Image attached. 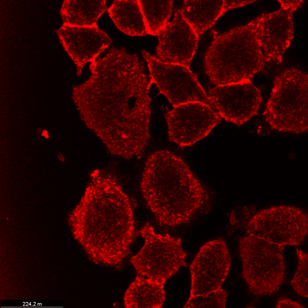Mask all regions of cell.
<instances>
[{"label":"cell","instance_id":"cell-25","mask_svg":"<svg viewBox=\"0 0 308 308\" xmlns=\"http://www.w3.org/2000/svg\"><path fill=\"white\" fill-rule=\"evenodd\" d=\"M42 135L44 136L45 138H48L49 137L48 135L47 132L45 130L43 132Z\"/></svg>","mask_w":308,"mask_h":308},{"label":"cell","instance_id":"cell-12","mask_svg":"<svg viewBox=\"0 0 308 308\" xmlns=\"http://www.w3.org/2000/svg\"><path fill=\"white\" fill-rule=\"evenodd\" d=\"M164 116L168 138L181 146H191L206 137L221 120L219 114L199 102L186 103L167 110Z\"/></svg>","mask_w":308,"mask_h":308},{"label":"cell","instance_id":"cell-3","mask_svg":"<svg viewBox=\"0 0 308 308\" xmlns=\"http://www.w3.org/2000/svg\"><path fill=\"white\" fill-rule=\"evenodd\" d=\"M143 195L162 226L189 223L211 208L209 194L180 157L166 150L147 158L142 174Z\"/></svg>","mask_w":308,"mask_h":308},{"label":"cell","instance_id":"cell-8","mask_svg":"<svg viewBox=\"0 0 308 308\" xmlns=\"http://www.w3.org/2000/svg\"><path fill=\"white\" fill-rule=\"evenodd\" d=\"M249 234L282 245H299L306 239L308 214L298 207L273 206L260 211L245 225Z\"/></svg>","mask_w":308,"mask_h":308},{"label":"cell","instance_id":"cell-13","mask_svg":"<svg viewBox=\"0 0 308 308\" xmlns=\"http://www.w3.org/2000/svg\"><path fill=\"white\" fill-rule=\"evenodd\" d=\"M209 94L220 116L239 126L256 114L262 101L260 90L251 80L217 86Z\"/></svg>","mask_w":308,"mask_h":308},{"label":"cell","instance_id":"cell-19","mask_svg":"<svg viewBox=\"0 0 308 308\" xmlns=\"http://www.w3.org/2000/svg\"><path fill=\"white\" fill-rule=\"evenodd\" d=\"M106 0H66L61 13L64 25L71 26H97V22L107 9Z\"/></svg>","mask_w":308,"mask_h":308},{"label":"cell","instance_id":"cell-7","mask_svg":"<svg viewBox=\"0 0 308 308\" xmlns=\"http://www.w3.org/2000/svg\"><path fill=\"white\" fill-rule=\"evenodd\" d=\"M140 233L144 240V245L130 260L140 276L165 282L180 267L187 266L185 259L187 254L182 248L180 238L157 234L149 223Z\"/></svg>","mask_w":308,"mask_h":308},{"label":"cell","instance_id":"cell-10","mask_svg":"<svg viewBox=\"0 0 308 308\" xmlns=\"http://www.w3.org/2000/svg\"><path fill=\"white\" fill-rule=\"evenodd\" d=\"M280 8L255 19L256 32L267 63L282 62L284 54L293 38V14L303 5V0H278Z\"/></svg>","mask_w":308,"mask_h":308},{"label":"cell","instance_id":"cell-6","mask_svg":"<svg viewBox=\"0 0 308 308\" xmlns=\"http://www.w3.org/2000/svg\"><path fill=\"white\" fill-rule=\"evenodd\" d=\"M284 247L251 234L240 238L242 277L251 294L270 296L279 290L285 275Z\"/></svg>","mask_w":308,"mask_h":308},{"label":"cell","instance_id":"cell-4","mask_svg":"<svg viewBox=\"0 0 308 308\" xmlns=\"http://www.w3.org/2000/svg\"><path fill=\"white\" fill-rule=\"evenodd\" d=\"M253 20L217 36L204 57L205 71L217 86L251 80L267 63L259 45Z\"/></svg>","mask_w":308,"mask_h":308},{"label":"cell","instance_id":"cell-23","mask_svg":"<svg viewBox=\"0 0 308 308\" xmlns=\"http://www.w3.org/2000/svg\"><path fill=\"white\" fill-rule=\"evenodd\" d=\"M275 307L303 308H305V307L289 298L286 297H281L277 300Z\"/></svg>","mask_w":308,"mask_h":308},{"label":"cell","instance_id":"cell-24","mask_svg":"<svg viewBox=\"0 0 308 308\" xmlns=\"http://www.w3.org/2000/svg\"><path fill=\"white\" fill-rule=\"evenodd\" d=\"M230 223L232 225H234L236 221V218L235 214L234 213H232L229 218Z\"/></svg>","mask_w":308,"mask_h":308},{"label":"cell","instance_id":"cell-22","mask_svg":"<svg viewBox=\"0 0 308 308\" xmlns=\"http://www.w3.org/2000/svg\"><path fill=\"white\" fill-rule=\"evenodd\" d=\"M298 258V266L292 280L291 285L300 296L307 298L308 296V254L302 250L296 249Z\"/></svg>","mask_w":308,"mask_h":308},{"label":"cell","instance_id":"cell-20","mask_svg":"<svg viewBox=\"0 0 308 308\" xmlns=\"http://www.w3.org/2000/svg\"><path fill=\"white\" fill-rule=\"evenodd\" d=\"M148 34L157 35L168 23L172 9V0H138Z\"/></svg>","mask_w":308,"mask_h":308},{"label":"cell","instance_id":"cell-18","mask_svg":"<svg viewBox=\"0 0 308 308\" xmlns=\"http://www.w3.org/2000/svg\"><path fill=\"white\" fill-rule=\"evenodd\" d=\"M115 25L121 31L132 36L148 34L138 0H115L107 9Z\"/></svg>","mask_w":308,"mask_h":308},{"label":"cell","instance_id":"cell-9","mask_svg":"<svg viewBox=\"0 0 308 308\" xmlns=\"http://www.w3.org/2000/svg\"><path fill=\"white\" fill-rule=\"evenodd\" d=\"M142 53L147 62L152 83L174 107L199 102L213 110L216 109L198 82L196 74L189 68L163 62L144 50Z\"/></svg>","mask_w":308,"mask_h":308},{"label":"cell","instance_id":"cell-21","mask_svg":"<svg viewBox=\"0 0 308 308\" xmlns=\"http://www.w3.org/2000/svg\"><path fill=\"white\" fill-rule=\"evenodd\" d=\"M227 294L221 288L202 295L189 297L185 308H225Z\"/></svg>","mask_w":308,"mask_h":308},{"label":"cell","instance_id":"cell-1","mask_svg":"<svg viewBox=\"0 0 308 308\" xmlns=\"http://www.w3.org/2000/svg\"><path fill=\"white\" fill-rule=\"evenodd\" d=\"M153 83L144 66L114 65L100 69L73 89V101L90 129L125 137L149 131V96Z\"/></svg>","mask_w":308,"mask_h":308},{"label":"cell","instance_id":"cell-15","mask_svg":"<svg viewBox=\"0 0 308 308\" xmlns=\"http://www.w3.org/2000/svg\"><path fill=\"white\" fill-rule=\"evenodd\" d=\"M59 34L65 49L75 65L78 76L81 75L85 64L95 61L112 42L108 35L97 26L81 27L64 25Z\"/></svg>","mask_w":308,"mask_h":308},{"label":"cell","instance_id":"cell-2","mask_svg":"<svg viewBox=\"0 0 308 308\" xmlns=\"http://www.w3.org/2000/svg\"><path fill=\"white\" fill-rule=\"evenodd\" d=\"M69 222L75 237L92 250L116 249L127 256L134 237L129 199L112 175L92 177Z\"/></svg>","mask_w":308,"mask_h":308},{"label":"cell","instance_id":"cell-14","mask_svg":"<svg viewBox=\"0 0 308 308\" xmlns=\"http://www.w3.org/2000/svg\"><path fill=\"white\" fill-rule=\"evenodd\" d=\"M157 59L165 63L189 68L196 50L199 37L185 20L179 8L175 10L174 19L157 35Z\"/></svg>","mask_w":308,"mask_h":308},{"label":"cell","instance_id":"cell-5","mask_svg":"<svg viewBox=\"0 0 308 308\" xmlns=\"http://www.w3.org/2000/svg\"><path fill=\"white\" fill-rule=\"evenodd\" d=\"M308 76L291 67L275 77L263 115L273 129L300 134L308 129Z\"/></svg>","mask_w":308,"mask_h":308},{"label":"cell","instance_id":"cell-16","mask_svg":"<svg viewBox=\"0 0 308 308\" xmlns=\"http://www.w3.org/2000/svg\"><path fill=\"white\" fill-rule=\"evenodd\" d=\"M179 9L184 19L199 36L232 7L230 0H184Z\"/></svg>","mask_w":308,"mask_h":308},{"label":"cell","instance_id":"cell-17","mask_svg":"<svg viewBox=\"0 0 308 308\" xmlns=\"http://www.w3.org/2000/svg\"><path fill=\"white\" fill-rule=\"evenodd\" d=\"M165 282L137 276L124 296L127 308H160L165 299Z\"/></svg>","mask_w":308,"mask_h":308},{"label":"cell","instance_id":"cell-11","mask_svg":"<svg viewBox=\"0 0 308 308\" xmlns=\"http://www.w3.org/2000/svg\"><path fill=\"white\" fill-rule=\"evenodd\" d=\"M231 261L227 244L222 238L209 241L202 246L189 265V297L221 288L229 273Z\"/></svg>","mask_w":308,"mask_h":308}]
</instances>
